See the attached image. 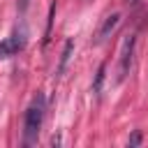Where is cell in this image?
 <instances>
[{
    "label": "cell",
    "instance_id": "obj_1",
    "mask_svg": "<svg viewBox=\"0 0 148 148\" xmlns=\"http://www.w3.org/2000/svg\"><path fill=\"white\" fill-rule=\"evenodd\" d=\"M42 120H44V95H35L32 104L25 111V120H23V141L25 143H35L42 130Z\"/></svg>",
    "mask_w": 148,
    "mask_h": 148
},
{
    "label": "cell",
    "instance_id": "obj_2",
    "mask_svg": "<svg viewBox=\"0 0 148 148\" xmlns=\"http://www.w3.org/2000/svg\"><path fill=\"white\" fill-rule=\"evenodd\" d=\"M134 44H136V35H125L123 46H120V60H118V74H116V81H123V79L130 74L132 56H134Z\"/></svg>",
    "mask_w": 148,
    "mask_h": 148
},
{
    "label": "cell",
    "instance_id": "obj_3",
    "mask_svg": "<svg viewBox=\"0 0 148 148\" xmlns=\"http://www.w3.org/2000/svg\"><path fill=\"white\" fill-rule=\"evenodd\" d=\"M118 23H120V14L118 12H113V14H109L104 21H102V25L97 28V32H95V39H92V44H102V42H106L109 37H111V32L118 28Z\"/></svg>",
    "mask_w": 148,
    "mask_h": 148
},
{
    "label": "cell",
    "instance_id": "obj_4",
    "mask_svg": "<svg viewBox=\"0 0 148 148\" xmlns=\"http://www.w3.org/2000/svg\"><path fill=\"white\" fill-rule=\"evenodd\" d=\"M72 51H74V39H67V42H65V49H62V56H60L58 74L65 72V67H67V62H69V58H72Z\"/></svg>",
    "mask_w": 148,
    "mask_h": 148
},
{
    "label": "cell",
    "instance_id": "obj_5",
    "mask_svg": "<svg viewBox=\"0 0 148 148\" xmlns=\"http://www.w3.org/2000/svg\"><path fill=\"white\" fill-rule=\"evenodd\" d=\"M9 44H12L14 53H16V51H21V49L25 46V30H23V28H16V30H14V35L9 37Z\"/></svg>",
    "mask_w": 148,
    "mask_h": 148
},
{
    "label": "cell",
    "instance_id": "obj_6",
    "mask_svg": "<svg viewBox=\"0 0 148 148\" xmlns=\"http://www.w3.org/2000/svg\"><path fill=\"white\" fill-rule=\"evenodd\" d=\"M104 74H106V62H102V65L97 67V72H95V81H92V92H95V95H99V90H102Z\"/></svg>",
    "mask_w": 148,
    "mask_h": 148
},
{
    "label": "cell",
    "instance_id": "obj_7",
    "mask_svg": "<svg viewBox=\"0 0 148 148\" xmlns=\"http://www.w3.org/2000/svg\"><path fill=\"white\" fill-rule=\"evenodd\" d=\"M53 16H56V2H51V7H49V18H46V37H44V42L49 39V35H51V25H53Z\"/></svg>",
    "mask_w": 148,
    "mask_h": 148
},
{
    "label": "cell",
    "instance_id": "obj_8",
    "mask_svg": "<svg viewBox=\"0 0 148 148\" xmlns=\"http://www.w3.org/2000/svg\"><path fill=\"white\" fill-rule=\"evenodd\" d=\"M9 56H14V49H12L9 39H5V42H0V58H9Z\"/></svg>",
    "mask_w": 148,
    "mask_h": 148
},
{
    "label": "cell",
    "instance_id": "obj_9",
    "mask_svg": "<svg viewBox=\"0 0 148 148\" xmlns=\"http://www.w3.org/2000/svg\"><path fill=\"white\" fill-rule=\"evenodd\" d=\"M141 139H143V136H141V130H134L132 136H130V141H127V146H130V148H136V146L141 143Z\"/></svg>",
    "mask_w": 148,
    "mask_h": 148
},
{
    "label": "cell",
    "instance_id": "obj_10",
    "mask_svg": "<svg viewBox=\"0 0 148 148\" xmlns=\"http://www.w3.org/2000/svg\"><path fill=\"white\" fill-rule=\"evenodd\" d=\"M28 5H30V0H16V7H18V12H21V14L28 9Z\"/></svg>",
    "mask_w": 148,
    "mask_h": 148
},
{
    "label": "cell",
    "instance_id": "obj_11",
    "mask_svg": "<svg viewBox=\"0 0 148 148\" xmlns=\"http://www.w3.org/2000/svg\"><path fill=\"white\" fill-rule=\"evenodd\" d=\"M127 2H132V5H136V0H127Z\"/></svg>",
    "mask_w": 148,
    "mask_h": 148
}]
</instances>
